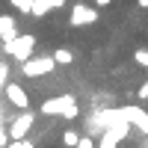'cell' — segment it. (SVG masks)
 <instances>
[{
    "instance_id": "obj_1",
    "label": "cell",
    "mask_w": 148,
    "mask_h": 148,
    "mask_svg": "<svg viewBox=\"0 0 148 148\" xmlns=\"http://www.w3.org/2000/svg\"><path fill=\"white\" fill-rule=\"evenodd\" d=\"M42 113L45 116H65V119H77L80 116V107L71 95H59V98H47L42 104Z\"/></svg>"
},
{
    "instance_id": "obj_2",
    "label": "cell",
    "mask_w": 148,
    "mask_h": 148,
    "mask_svg": "<svg viewBox=\"0 0 148 148\" xmlns=\"http://www.w3.org/2000/svg\"><path fill=\"white\" fill-rule=\"evenodd\" d=\"M33 47H36V36H15V39H9L6 45H3V51H6V56H15V59H21V62H27L30 59V53H33Z\"/></svg>"
},
{
    "instance_id": "obj_3",
    "label": "cell",
    "mask_w": 148,
    "mask_h": 148,
    "mask_svg": "<svg viewBox=\"0 0 148 148\" xmlns=\"http://www.w3.org/2000/svg\"><path fill=\"white\" fill-rule=\"evenodd\" d=\"M98 18H101V12L95 6H86V3H74L68 12V21L74 27H92V24H98Z\"/></svg>"
},
{
    "instance_id": "obj_4",
    "label": "cell",
    "mask_w": 148,
    "mask_h": 148,
    "mask_svg": "<svg viewBox=\"0 0 148 148\" xmlns=\"http://www.w3.org/2000/svg\"><path fill=\"white\" fill-rule=\"evenodd\" d=\"M56 68L53 56H33L27 62H21V71L27 74V77H45V74H51Z\"/></svg>"
},
{
    "instance_id": "obj_5",
    "label": "cell",
    "mask_w": 148,
    "mask_h": 148,
    "mask_svg": "<svg viewBox=\"0 0 148 148\" xmlns=\"http://www.w3.org/2000/svg\"><path fill=\"white\" fill-rule=\"evenodd\" d=\"M6 101L12 107H18L21 113L30 110V95H27V89H24L21 83H6Z\"/></svg>"
},
{
    "instance_id": "obj_6",
    "label": "cell",
    "mask_w": 148,
    "mask_h": 148,
    "mask_svg": "<svg viewBox=\"0 0 148 148\" xmlns=\"http://www.w3.org/2000/svg\"><path fill=\"white\" fill-rule=\"evenodd\" d=\"M33 127V113H21L15 121H12V130H9V139L12 142H24L27 139V133Z\"/></svg>"
},
{
    "instance_id": "obj_7",
    "label": "cell",
    "mask_w": 148,
    "mask_h": 148,
    "mask_svg": "<svg viewBox=\"0 0 148 148\" xmlns=\"http://www.w3.org/2000/svg\"><path fill=\"white\" fill-rule=\"evenodd\" d=\"M125 119L130 121V125H136L142 133H148V113L142 107H125Z\"/></svg>"
},
{
    "instance_id": "obj_8",
    "label": "cell",
    "mask_w": 148,
    "mask_h": 148,
    "mask_svg": "<svg viewBox=\"0 0 148 148\" xmlns=\"http://www.w3.org/2000/svg\"><path fill=\"white\" fill-rule=\"evenodd\" d=\"M62 6H65V0H36L30 15H36V18H45L47 12H53V9H62Z\"/></svg>"
},
{
    "instance_id": "obj_9",
    "label": "cell",
    "mask_w": 148,
    "mask_h": 148,
    "mask_svg": "<svg viewBox=\"0 0 148 148\" xmlns=\"http://www.w3.org/2000/svg\"><path fill=\"white\" fill-rule=\"evenodd\" d=\"M0 39L3 42L15 39V21H12L9 15H0Z\"/></svg>"
},
{
    "instance_id": "obj_10",
    "label": "cell",
    "mask_w": 148,
    "mask_h": 148,
    "mask_svg": "<svg viewBox=\"0 0 148 148\" xmlns=\"http://www.w3.org/2000/svg\"><path fill=\"white\" fill-rule=\"evenodd\" d=\"M80 139H83V136H80L77 127H65V130H62V145H65V148H77Z\"/></svg>"
},
{
    "instance_id": "obj_11",
    "label": "cell",
    "mask_w": 148,
    "mask_h": 148,
    "mask_svg": "<svg viewBox=\"0 0 148 148\" xmlns=\"http://www.w3.org/2000/svg\"><path fill=\"white\" fill-rule=\"evenodd\" d=\"M51 56H53V62H56V65H71V62H74V53L68 51V47H56Z\"/></svg>"
},
{
    "instance_id": "obj_12",
    "label": "cell",
    "mask_w": 148,
    "mask_h": 148,
    "mask_svg": "<svg viewBox=\"0 0 148 148\" xmlns=\"http://www.w3.org/2000/svg\"><path fill=\"white\" fill-rule=\"evenodd\" d=\"M33 3H36V0H9V6L15 9V12H21V15H30V12H33Z\"/></svg>"
},
{
    "instance_id": "obj_13",
    "label": "cell",
    "mask_w": 148,
    "mask_h": 148,
    "mask_svg": "<svg viewBox=\"0 0 148 148\" xmlns=\"http://www.w3.org/2000/svg\"><path fill=\"white\" fill-rule=\"evenodd\" d=\"M133 62L148 71V47H136V51H133Z\"/></svg>"
},
{
    "instance_id": "obj_14",
    "label": "cell",
    "mask_w": 148,
    "mask_h": 148,
    "mask_svg": "<svg viewBox=\"0 0 148 148\" xmlns=\"http://www.w3.org/2000/svg\"><path fill=\"white\" fill-rule=\"evenodd\" d=\"M136 98H139V101H148V80H142L136 86Z\"/></svg>"
},
{
    "instance_id": "obj_15",
    "label": "cell",
    "mask_w": 148,
    "mask_h": 148,
    "mask_svg": "<svg viewBox=\"0 0 148 148\" xmlns=\"http://www.w3.org/2000/svg\"><path fill=\"white\" fill-rule=\"evenodd\" d=\"M77 148H95V142H92V139H89V136H83V139H80V142H77Z\"/></svg>"
},
{
    "instance_id": "obj_16",
    "label": "cell",
    "mask_w": 148,
    "mask_h": 148,
    "mask_svg": "<svg viewBox=\"0 0 148 148\" xmlns=\"http://www.w3.org/2000/svg\"><path fill=\"white\" fill-rule=\"evenodd\" d=\"M95 9H107V6H113V0H92Z\"/></svg>"
},
{
    "instance_id": "obj_17",
    "label": "cell",
    "mask_w": 148,
    "mask_h": 148,
    "mask_svg": "<svg viewBox=\"0 0 148 148\" xmlns=\"http://www.w3.org/2000/svg\"><path fill=\"white\" fill-rule=\"evenodd\" d=\"M136 6L139 9H148V0H136Z\"/></svg>"
},
{
    "instance_id": "obj_18",
    "label": "cell",
    "mask_w": 148,
    "mask_h": 148,
    "mask_svg": "<svg viewBox=\"0 0 148 148\" xmlns=\"http://www.w3.org/2000/svg\"><path fill=\"white\" fill-rule=\"evenodd\" d=\"M12 148H18V142H15V145H12Z\"/></svg>"
}]
</instances>
